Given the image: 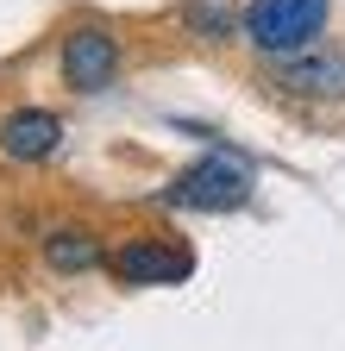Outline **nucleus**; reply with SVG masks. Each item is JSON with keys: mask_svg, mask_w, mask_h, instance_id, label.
Wrapping results in <instances>:
<instances>
[{"mask_svg": "<svg viewBox=\"0 0 345 351\" xmlns=\"http://www.w3.org/2000/svg\"><path fill=\"white\" fill-rule=\"evenodd\" d=\"M320 32H326V0H251L245 7V38L276 63L314 51Z\"/></svg>", "mask_w": 345, "mask_h": 351, "instance_id": "f257e3e1", "label": "nucleus"}, {"mask_svg": "<svg viewBox=\"0 0 345 351\" xmlns=\"http://www.w3.org/2000/svg\"><path fill=\"white\" fill-rule=\"evenodd\" d=\"M163 201L189 207V213H233V207L251 201V169L239 157H201L163 189Z\"/></svg>", "mask_w": 345, "mask_h": 351, "instance_id": "f03ea898", "label": "nucleus"}, {"mask_svg": "<svg viewBox=\"0 0 345 351\" xmlns=\"http://www.w3.org/2000/svg\"><path fill=\"white\" fill-rule=\"evenodd\" d=\"M107 270H113V282H126V289H169V282H189V276H195V251L176 245V239L139 232V239H126V245L107 257Z\"/></svg>", "mask_w": 345, "mask_h": 351, "instance_id": "7ed1b4c3", "label": "nucleus"}, {"mask_svg": "<svg viewBox=\"0 0 345 351\" xmlns=\"http://www.w3.org/2000/svg\"><path fill=\"white\" fill-rule=\"evenodd\" d=\"M113 75H119V38L95 19H82L63 38V82L75 95H101V88H113Z\"/></svg>", "mask_w": 345, "mask_h": 351, "instance_id": "20e7f679", "label": "nucleus"}, {"mask_svg": "<svg viewBox=\"0 0 345 351\" xmlns=\"http://www.w3.org/2000/svg\"><path fill=\"white\" fill-rule=\"evenodd\" d=\"M57 145H63V119L45 113V107H19V113L0 119V151L13 163H45Z\"/></svg>", "mask_w": 345, "mask_h": 351, "instance_id": "39448f33", "label": "nucleus"}, {"mask_svg": "<svg viewBox=\"0 0 345 351\" xmlns=\"http://www.w3.org/2000/svg\"><path fill=\"white\" fill-rule=\"evenodd\" d=\"M45 263H51L57 276H82V270H95V263H107V257H101V245L82 232V226H57L45 239Z\"/></svg>", "mask_w": 345, "mask_h": 351, "instance_id": "423d86ee", "label": "nucleus"}, {"mask_svg": "<svg viewBox=\"0 0 345 351\" xmlns=\"http://www.w3.org/2000/svg\"><path fill=\"white\" fill-rule=\"evenodd\" d=\"M276 88H289V95H339V88H345V63L339 57H314V63L289 57L276 69Z\"/></svg>", "mask_w": 345, "mask_h": 351, "instance_id": "0eeeda50", "label": "nucleus"}]
</instances>
